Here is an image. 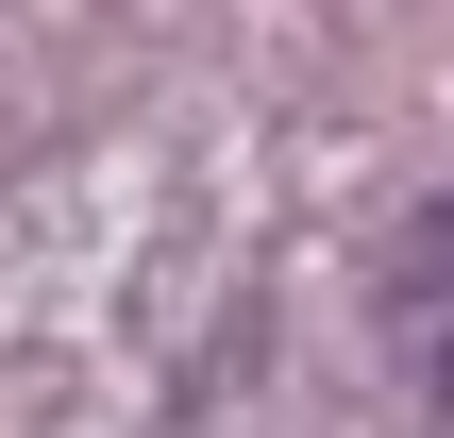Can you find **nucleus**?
Returning a JSON list of instances; mask_svg holds the SVG:
<instances>
[{
  "label": "nucleus",
  "instance_id": "nucleus-1",
  "mask_svg": "<svg viewBox=\"0 0 454 438\" xmlns=\"http://www.w3.org/2000/svg\"><path fill=\"white\" fill-rule=\"evenodd\" d=\"M387 354L421 388V438H454V186L404 219V253H387Z\"/></svg>",
  "mask_w": 454,
  "mask_h": 438
}]
</instances>
